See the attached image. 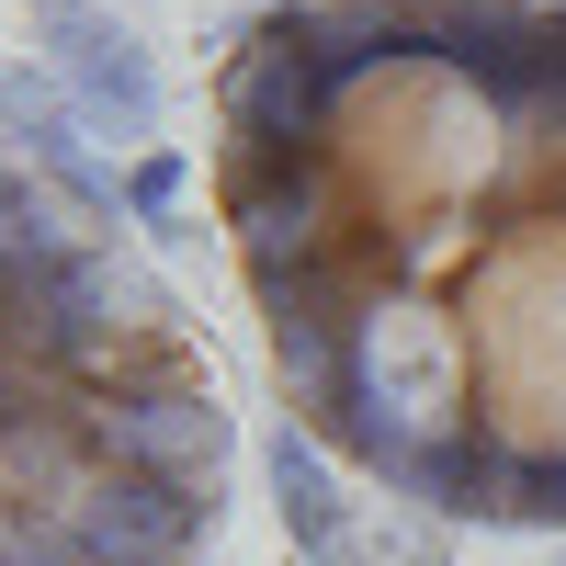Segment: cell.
<instances>
[{"label":"cell","instance_id":"6da1fadb","mask_svg":"<svg viewBox=\"0 0 566 566\" xmlns=\"http://www.w3.org/2000/svg\"><path fill=\"white\" fill-rule=\"evenodd\" d=\"M205 181L317 453L476 533H566V0H261Z\"/></svg>","mask_w":566,"mask_h":566},{"label":"cell","instance_id":"7a4b0ae2","mask_svg":"<svg viewBox=\"0 0 566 566\" xmlns=\"http://www.w3.org/2000/svg\"><path fill=\"white\" fill-rule=\"evenodd\" d=\"M239 419L181 295L0 148V566H205Z\"/></svg>","mask_w":566,"mask_h":566}]
</instances>
